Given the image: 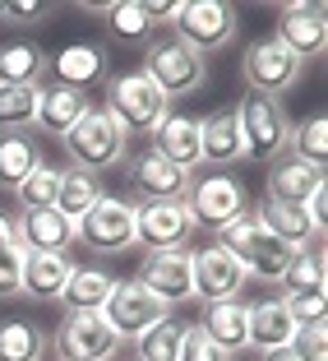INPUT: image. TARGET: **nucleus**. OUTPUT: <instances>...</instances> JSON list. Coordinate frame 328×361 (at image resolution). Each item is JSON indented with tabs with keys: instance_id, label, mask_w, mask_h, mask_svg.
<instances>
[{
	"instance_id": "29",
	"label": "nucleus",
	"mask_w": 328,
	"mask_h": 361,
	"mask_svg": "<svg viewBox=\"0 0 328 361\" xmlns=\"http://www.w3.org/2000/svg\"><path fill=\"white\" fill-rule=\"evenodd\" d=\"M97 19H106V28H111V37H120V42H144L149 47L153 37H158V23H153L149 5L144 0H125V5H93Z\"/></svg>"
},
{
	"instance_id": "44",
	"label": "nucleus",
	"mask_w": 328,
	"mask_h": 361,
	"mask_svg": "<svg viewBox=\"0 0 328 361\" xmlns=\"http://www.w3.org/2000/svg\"><path fill=\"white\" fill-rule=\"evenodd\" d=\"M259 361H296V357H291V352L282 348V352H264V357H259Z\"/></svg>"
},
{
	"instance_id": "24",
	"label": "nucleus",
	"mask_w": 328,
	"mask_h": 361,
	"mask_svg": "<svg viewBox=\"0 0 328 361\" xmlns=\"http://www.w3.org/2000/svg\"><path fill=\"white\" fill-rule=\"evenodd\" d=\"M42 149H37V135L32 130H5L0 135V190H19L23 180L37 171Z\"/></svg>"
},
{
	"instance_id": "40",
	"label": "nucleus",
	"mask_w": 328,
	"mask_h": 361,
	"mask_svg": "<svg viewBox=\"0 0 328 361\" xmlns=\"http://www.w3.org/2000/svg\"><path fill=\"white\" fill-rule=\"evenodd\" d=\"M19 287H23V250L19 245H5L0 250V301L19 297Z\"/></svg>"
},
{
	"instance_id": "9",
	"label": "nucleus",
	"mask_w": 328,
	"mask_h": 361,
	"mask_svg": "<svg viewBox=\"0 0 328 361\" xmlns=\"http://www.w3.org/2000/svg\"><path fill=\"white\" fill-rule=\"evenodd\" d=\"M75 245H88L93 255H120L134 245V200L102 195L75 223Z\"/></svg>"
},
{
	"instance_id": "28",
	"label": "nucleus",
	"mask_w": 328,
	"mask_h": 361,
	"mask_svg": "<svg viewBox=\"0 0 328 361\" xmlns=\"http://www.w3.org/2000/svg\"><path fill=\"white\" fill-rule=\"evenodd\" d=\"M319 185H324V171H310L305 162L286 158V162H277V167L268 171V204H296L301 209Z\"/></svg>"
},
{
	"instance_id": "46",
	"label": "nucleus",
	"mask_w": 328,
	"mask_h": 361,
	"mask_svg": "<svg viewBox=\"0 0 328 361\" xmlns=\"http://www.w3.org/2000/svg\"><path fill=\"white\" fill-rule=\"evenodd\" d=\"M42 361H56V357H51V352H46V357H42Z\"/></svg>"
},
{
	"instance_id": "27",
	"label": "nucleus",
	"mask_w": 328,
	"mask_h": 361,
	"mask_svg": "<svg viewBox=\"0 0 328 361\" xmlns=\"http://www.w3.org/2000/svg\"><path fill=\"white\" fill-rule=\"evenodd\" d=\"M245 310L241 297L236 301H213V306H203V319H199V329L208 334L217 348L227 352V357H236V352L250 348V329H245Z\"/></svg>"
},
{
	"instance_id": "12",
	"label": "nucleus",
	"mask_w": 328,
	"mask_h": 361,
	"mask_svg": "<svg viewBox=\"0 0 328 361\" xmlns=\"http://www.w3.org/2000/svg\"><path fill=\"white\" fill-rule=\"evenodd\" d=\"M167 315L171 310L162 306L139 278H125V283L116 278V287H111V297H106V306H102V319L120 334V338H139L144 329H153V324L167 319Z\"/></svg>"
},
{
	"instance_id": "8",
	"label": "nucleus",
	"mask_w": 328,
	"mask_h": 361,
	"mask_svg": "<svg viewBox=\"0 0 328 361\" xmlns=\"http://www.w3.org/2000/svg\"><path fill=\"white\" fill-rule=\"evenodd\" d=\"M241 75H245V88H250V93L282 102V93H291V88L301 84L305 65H301L296 56H291V51H286V47L273 37V32H268V37H254V42L245 47Z\"/></svg>"
},
{
	"instance_id": "15",
	"label": "nucleus",
	"mask_w": 328,
	"mask_h": 361,
	"mask_svg": "<svg viewBox=\"0 0 328 361\" xmlns=\"http://www.w3.org/2000/svg\"><path fill=\"white\" fill-rule=\"evenodd\" d=\"M130 167V185H134V204H158V200H185V190H190V171L171 167L167 158H158L153 149L144 153H130L125 158Z\"/></svg>"
},
{
	"instance_id": "6",
	"label": "nucleus",
	"mask_w": 328,
	"mask_h": 361,
	"mask_svg": "<svg viewBox=\"0 0 328 361\" xmlns=\"http://www.w3.org/2000/svg\"><path fill=\"white\" fill-rule=\"evenodd\" d=\"M185 209H190L194 232H222L232 227L241 213H250V200H245V185L232 176V171H208V176L190 180L185 190Z\"/></svg>"
},
{
	"instance_id": "32",
	"label": "nucleus",
	"mask_w": 328,
	"mask_h": 361,
	"mask_svg": "<svg viewBox=\"0 0 328 361\" xmlns=\"http://www.w3.org/2000/svg\"><path fill=\"white\" fill-rule=\"evenodd\" d=\"M102 180L97 176H88V171H79V167H61V190H56V209L70 218V223H79L88 209H93L97 200H102Z\"/></svg>"
},
{
	"instance_id": "17",
	"label": "nucleus",
	"mask_w": 328,
	"mask_h": 361,
	"mask_svg": "<svg viewBox=\"0 0 328 361\" xmlns=\"http://www.w3.org/2000/svg\"><path fill=\"white\" fill-rule=\"evenodd\" d=\"M139 283L149 287L162 306H185L194 301L190 287V250H149L144 264H139Z\"/></svg>"
},
{
	"instance_id": "2",
	"label": "nucleus",
	"mask_w": 328,
	"mask_h": 361,
	"mask_svg": "<svg viewBox=\"0 0 328 361\" xmlns=\"http://www.w3.org/2000/svg\"><path fill=\"white\" fill-rule=\"evenodd\" d=\"M217 245H222L227 255L241 264V274L254 278V283H277L282 269H286V259L296 255V250H286V245L254 218V209L241 213L232 227H222V232H217Z\"/></svg>"
},
{
	"instance_id": "19",
	"label": "nucleus",
	"mask_w": 328,
	"mask_h": 361,
	"mask_svg": "<svg viewBox=\"0 0 328 361\" xmlns=\"http://www.w3.org/2000/svg\"><path fill=\"white\" fill-rule=\"evenodd\" d=\"M199 135H203V121L185 116V111H167V116H162V126L149 135L153 139L149 149L158 153V158H167L171 167L194 171V167H203V162H199Z\"/></svg>"
},
{
	"instance_id": "26",
	"label": "nucleus",
	"mask_w": 328,
	"mask_h": 361,
	"mask_svg": "<svg viewBox=\"0 0 328 361\" xmlns=\"http://www.w3.org/2000/svg\"><path fill=\"white\" fill-rule=\"evenodd\" d=\"M254 218H259V223L268 227V232L277 236V241L286 245V250H310V241H319V227L310 223V213L305 209H296V204H259V209H254Z\"/></svg>"
},
{
	"instance_id": "18",
	"label": "nucleus",
	"mask_w": 328,
	"mask_h": 361,
	"mask_svg": "<svg viewBox=\"0 0 328 361\" xmlns=\"http://www.w3.org/2000/svg\"><path fill=\"white\" fill-rule=\"evenodd\" d=\"M106 70H111V56H106V47H97V42H70L56 56H46V79L61 84V88H79V93H88L93 84H102Z\"/></svg>"
},
{
	"instance_id": "30",
	"label": "nucleus",
	"mask_w": 328,
	"mask_h": 361,
	"mask_svg": "<svg viewBox=\"0 0 328 361\" xmlns=\"http://www.w3.org/2000/svg\"><path fill=\"white\" fill-rule=\"evenodd\" d=\"M51 352L42 324L32 319H0V361H42Z\"/></svg>"
},
{
	"instance_id": "36",
	"label": "nucleus",
	"mask_w": 328,
	"mask_h": 361,
	"mask_svg": "<svg viewBox=\"0 0 328 361\" xmlns=\"http://www.w3.org/2000/svg\"><path fill=\"white\" fill-rule=\"evenodd\" d=\"M32 116H37V88L0 84V135L5 130H32Z\"/></svg>"
},
{
	"instance_id": "16",
	"label": "nucleus",
	"mask_w": 328,
	"mask_h": 361,
	"mask_svg": "<svg viewBox=\"0 0 328 361\" xmlns=\"http://www.w3.org/2000/svg\"><path fill=\"white\" fill-rule=\"evenodd\" d=\"M273 37L296 56L301 65L319 61L328 51V23H324V5H282L277 10V28Z\"/></svg>"
},
{
	"instance_id": "33",
	"label": "nucleus",
	"mask_w": 328,
	"mask_h": 361,
	"mask_svg": "<svg viewBox=\"0 0 328 361\" xmlns=\"http://www.w3.org/2000/svg\"><path fill=\"white\" fill-rule=\"evenodd\" d=\"M286 149H291V158H296V162H305L310 171H324L328 167V121L324 116H310V121H301V126H291Z\"/></svg>"
},
{
	"instance_id": "5",
	"label": "nucleus",
	"mask_w": 328,
	"mask_h": 361,
	"mask_svg": "<svg viewBox=\"0 0 328 361\" xmlns=\"http://www.w3.org/2000/svg\"><path fill=\"white\" fill-rule=\"evenodd\" d=\"M102 111L116 121V126L125 130V139H130V135H153V130L162 126V116L171 111V102L134 70V75L106 79V106Z\"/></svg>"
},
{
	"instance_id": "7",
	"label": "nucleus",
	"mask_w": 328,
	"mask_h": 361,
	"mask_svg": "<svg viewBox=\"0 0 328 361\" xmlns=\"http://www.w3.org/2000/svg\"><path fill=\"white\" fill-rule=\"evenodd\" d=\"M236 126H241V149L250 162H273L277 153H286V135H291V121H286L282 102L259 93H245L236 102Z\"/></svg>"
},
{
	"instance_id": "22",
	"label": "nucleus",
	"mask_w": 328,
	"mask_h": 361,
	"mask_svg": "<svg viewBox=\"0 0 328 361\" xmlns=\"http://www.w3.org/2000/svg\"><path fill=\"white\" fill-rule=\"evenodd\" d=\"M84 111H88V93L61 88V84L46 79V84L37 88V116H32V130H42V135H65Z\"/></svg>"
},
{
	"instance_id": "35",
	"label": "nucleus",
	"mask_w": 328,
	"mask_h": 361,
	"mask_svg": "<svg viewBox=\"0 0 328 361\" xmlns=\"http://www.w3.org/2000/svg\"><path fill=\"white\" fill-rule=\"evenodd\" d=\"M180 329L185 324H176V319H158L153 329H144L134 338V361H176L180 357Z\"/></svg>"
},
{
	"instance_id": "25",
	"label": "nucleus",
	"mask_w": 328,
	"mask_h": 361,
	"mask_svg": "<svg viewBox=\"0 0 328 361\" xmlns=\"http://www.w3.org/2000/svg\"><path fill=\"white\" fill-rule=\"evenodd\" d=\"M111 287H116V278L106 274V269L75 264V274H70V283H65V292H61L65 315H93V310H102L106 297H111Z\"/></svg>"
},
{
	"instance_id": "45",
	"label": "nucleus",
	"mask_w": 328,
	"mask_h": 361,
	"mask_svg": "<svg viewBox=\"0 0 328 361\" xmlns=\"http://www.w3.org/2000/svg\"><path fill=\"white\" fill-rule=\"evenodd\" d=\"M0 28H10V14H5V5H0Z\"/></svg>"
},
{
	"instance_id": "38",
	"label": "nucleus",
	"mask_w": 328,
	"mask_h": 361,
	"mask_svg": "<svg viewBox=\"0 0 328 361\" xmlns=\"http://www.w3.org/2000/svg\"><path fill=\"white\" fill-rule=\"evenodd\" d=\"M286 352H291L296 361H328V324H324V319H315V324H301Z\"/></svg>"
},
{
	"instance_id": "20",
	"label": "nucleus",
	"mask_w": 328,
	"mask_h": 361,
	"mask_svg": "<svg viewBox=\"0 0 328 361\" xmlns=\"http://www.w3.org/2000/svg\"><path fill=\"white\" fill-rule=\"evenodd\" d=\"M245 329H250V348L264 357V352L291 348L301 324L291 319V310H286L282 297H264V301H254V306L245 310Z\"/></svg>"
},
{
	"instance_id": "34",
	"label": "nucleus",
	"mask_w": 328,
	"mask_h": 361,
	"mask_svg": "<svg viewBox=\"0 0 328 361\" xmlns=\"http://www.w3.org/2000/svg\"><path fill=\"white\" fill-rule=\"evenodd\" d=\"M282 297H305V292H324V255L319 250H296V255L286 259L282 278Z\"/></svg>"
},
{
	"instance_id": "1",
	"label": "nucleus",
	"mask_w": 328,
	"mask_h": 361,
	"mask_svg": "<svg viewBox=\"0 0 328 361\" xmlns=\"http://www.w3.org/2000/svg\"><path fill=\"white\" fill-rule=\"evenodd\" d=\"M61 139H65L70 162H75L79 171H88V176H97V171H116V167H125V158H130L125 130L106 116L102 106H88Z\"/></svg>"
},
{
	"instance_id": "41",
	"label": "nucleus",
	"mask_w": 328,
	"mask_h": 361,
	"mask_svg": "<svg viewBox=\"0 0 328 361\" xmlns=\"http://www.w3.org/2000/svg\"><path fill=\"white\" fill-rule=\"evenodd\" d=\"M5 14H10V28H32V23H42L46 14H51V5H42V0H14V5H5Z\"/></svg>"
},
{
	"instance_id": "39",
	"label": "nucleus",
	"mask_w": 328,
	"mask_h": 361,
	"mask_svg": "<svg viewBox=\"0 0 328 361\" xmlns=\"http://www.w3.org/2000/svg\"><path fill=\"white\" fill-rule=\"evenodd\" d=\"M176 361H232V357H227L199 324H185V329H180V357Z\"/></svg>"
},
{
	"instance_id": "31",
	"label": "nucleus",
	"mask_w": 328,
	"mask_h": 361,
	"mask_svg": "<svg viewBox=\"0 0 328 361\" xmlns=\"http://www.w3.org/2000/svg\"><path fill=\"white\" fill-rule=\"evenodd\" d=\"M0 84H28L42 88L46 84V51L37 42H14L0 51Z\"/></svg>"
},
{
	"instance_id": "10",
	"label": "nucleus",
	"mask_w": 328,
	"mask_h": 361,
	"mask_svg": "<svg viewBox=\"0 0 328 361\" xmlns=\"http://www.w3.org/2000/svg\"><path fill=\"white\" fill-rule=\"evenodd\" d=\"M120 348H125V338L102 319V310H93V315H65L56 338H51L56 361H111V357H120Z\"/></svg>"
},
{
	"instance_id": "42",
	"label": "nucleus",
	"mask_w": 328,
	"mask_h": 361,
	"mask_svg": "<svg viewBox=\"0 0 328 361\" xmlns=\"http://www.w3.org/2000/svg\"><path fill=\"white\" fill-rule=\"evenodd\" d=\"M301 209H305V213H310V223H315L319 232H324V227H328V185H319V190L310 195V200L301 204Z\"/></svg>"
},
{
	"instance_id": "43",
	"label": "nucleus",
	"mask_w": 328,
	"mask_h": 361,
	"mask_svg": "<svg viewBox=\"0 0 328 361\" xmlns=\"http://www.w3.org/2000/svg\"><path fill=\"white\" fill-rule=\"evenodd\" d=\"M5 245H14V218L10 213H0V250H5Z\"/></svg>"
},
{
	"instance_id": "23",
	"label": "nucleus",
	"mask_w": 328,
	"mask_h": 361,
	"mask_svg": "<svg viewBox=\"0 0 328 361\" xmlns=\"http://www.w3.org/2000/svg\"><path fill=\"white\" fill-rule=\"evenodd\" d=\"M70 274H75V259L70 255H23L19 297H28V301H61Z\"/></svg>"
},
{
	"instance_id": "4",
	"label": "nucleus",
	"mask_w": 328,
	"mask_h": 361,
	"mask_svg": "<svg viewBox=\"0 0 328 361\" xmlns=\"http://www.w3.org/2000/svg\"><path fill=\"white\" fill-rule=\"evenodd\" d=\"M139 75L149 79L167 102H176V97H190L203 88V56L190 51L185 42H176V37H153L144 47V70Z\"/></svg>"
},
{
	"instance_id": "37",
	"label": "nucleus",
	"mask_w": 328,
	"mask_h": 361,
	"mask_svg": "<svg viewBox=\"0 0 328 361\" xmlns=\"http://www.w3.org/2000/svg\"><path fill=\"white\" fill-rule=\"evenodd\" d=\"M56 190H61V167H51L42 158L37 171L14 190V200H19V209H56Z\"/></svg>"
},
{
	"instance_id": "14",
	"label": "nucleus",
	"mask_w": 328,
	"mask_h": 361,
	"mask_svg": "<svg viewBox=\"0 0 328 361\" xmlns=\"http://www.w3.org/2000/svg\"><path fill=\"white\" fill-rule=\"evenodd\" d=\"M14 245L23 255H70L75 223L61 209H19L14 218Z\"/></svg>"
},
{
	"instance_id": "11",
	"label": "nucleus",
	"mask_w": 328,
	"mask_h": 361,
	"mask_svg": "<svg viewBox=\"0 0 328 361\" xmlns=\"http://www.w3.org/2000/svg\"><path fill=\"white\" fill-rule=\"evenodd\" d=\"M134 241L149 250H185L194 241V223L185 200H158L134 204Z\"/></svg>"
},
{
	"instance_id": "13",
	"label": "nucleus",
	"mask_w": 328,
	"mask_h": 361,
	"mask_svg": "<svg viewBox=\"0 0 328 361\" xmlns=\"http://www.w3.org/2000/svg\"><path fill=\"white\" fill-rule=\"evenodd\" d=\"M245 283H250V278L241 274V264L227 255L222 245L190 250V287H194V297H199L203 306H213V301H236Z\"/></svg>"
},
{
	"instance_id": "21",
	"label": "nucleus",
	"mask_w": 328,
	"mask_h": 361,
	"mask_svg": "<svg viewBox=\"0 0 328 361\" xmlns=\"http://www.w3.org/2000/svg\"><path fill=\"white\" fill-rule=\"evenodd\" d=\"M245 158L241 149V126H236V106H222L203 116V135H199V162L213 171H227Z\"/></svg>"
},
{
	"instance_id": "3",
	"label": "nucleus",
	"mask_w": 328,
	"mask_h": 361,
	"mask_svg": "<svg viewBox=\"0 0 328 361\" xmlns=\"http://www.w3.org/2000/svg\"><path fill=\"white\" fill-rule=\"evenodd\" d=\"M236 32H241V14L227 0H185L176 5V19H171V37L199 56L232 47Z\"/></svg>"
}]
</instances>
